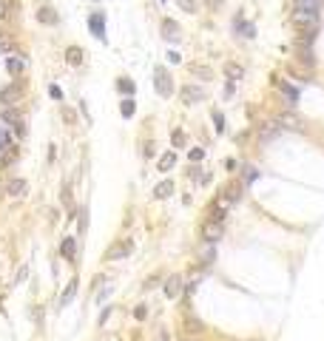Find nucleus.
<instances>
[{"instance_id": "f03ea898", "label": "nucleus", "mask_w": 324, "mask_h": 341, "mask_svg": "<svg viewBox=\"0 0 324 341\" xmlns=\"http://www.w3.org/2000/svg\"><path fill=\"white\" fill-rule=\"evenodd\" d=\"M131 253H134V242H131V239H120L117 244L108 247L105 259H108V261H120V259H128Z\"/></svg>"}, {"instance_id": "0eeeda50", "label": "nucleus", "mask_w": 324, "mask_h": 341, "mask_svg": "<svg viewBox=\"0 0 324 341\" xmlns=\"http://www.w3.org/2000/svg\"><path fill=\"white\" fill-rule=\"evenodd\" d=\"M20 94H23V85H6V88H0V102L3 105H15L17 100H20Z\"/></svg>"}, {"instance_id": "aec40b11", "label": "nucleus", "mask_w": 324, "mask_h": 341, "mask_svg": "<svg viewBox=\"0 0 324 341\" xmlns=\"http://www.w3.org/2000/svg\"><path fill=\"white\" fill-rule=\"evenodd\" d=\"M239 196H242V188H239V185H230V188H227L225 191V202H222V205H233V202H239Z\"/></svg>"}, {"instance_id": "a19ab883", "label": "nucleus", "mask_w": 324, "mask_h": 341, "mask_svg": "<svg viewBox=\"0 0 324 341\" xmlns=\"http://www.w3.org/2000/svg\"><path fill=\"white\" fill-rule=\"evenodd\" d=\"M6 15H9V12H6V0H0V20H3Z\"/></svg>"}, {"instance_id": "20e7f679", "label": "nucleus", "mask_w": 324, "mask_h": 341, "mask_svg": "<svg viewBox=\"0 0 324 341\" xmlns=\"http://www.w3.org/2000/svg\"><path fill=\"white\" fill-rule=\"evenodd\" d=\"M205 97H208V94H205V88H199V85H182V91H179V100H182L185 105H196V102H202Z\"/></svg>"}, {"instance_id": "a211bd4d", "label": "nucleus", "mask_w": 324, "mask_h": 341, "mask_svg": "<svg viewBox=\"0 0 324 341\" xmlns=\"http://www.w3.org/2000/svg\"><path fill=\"white\" fill-rule=\"evenodd\" d=\"M188 71H191L194 77H199V80H211V77H213V71L208 68V65H196V63H191V65H188Z\"/></svg>"}, {"instance_id": "c85d7f7f", "label": "nucleus", "mask_w": 324, "mask_h": 341, "mask_svg": "<svg viewBox=\"0 0 324 341\" xmlns=\"http://www.w3.org/2000/svg\"><path fill=\"white\" fill-rule=\"evenodd\" d=\"M177 6L182 12H188V15H194L196 12V0H177Z\"/></svg>"}, {"instance_id": "f704fd0d", "label": "nucleus", "mask_w": 324, "mask_h": 341, "mask_svg": "<svg viewBox=\"0 0 324 341\" xmlns=\"http://www.w3.org/2000/svg\"><path fill=\"white\" fill-rule=\"evenodd\" d=\"M134 316H137V319L142 321V319H145V316H148V307H145V304H140V307L134 310Z\"/></svg>"}, {"instance_id": "2eb2a0df", "label": "nucleus", "mask_w": 324, "mask_h": 341, "mask_svg": "<svg viewBox=\"0 0 324 341\" xmlns=\"http://www.w3.org/2000/svg\"><path fill=\"white\" fill-rule=\"evenodd\" d=\"M26 191H29L26 179H9V185H6V194L9 196H23Z\"/></svg>"}, {"instance_id": "58836bf2", "label": "nucleus", "mask_w": 324, "mask_h": 341, "mask_svg": "<svg viewBox=\"0 0 324 341\" xmlns=\"http://www.w3.org/2000/svg\"><path fill=\"white\" fill-rule=\"evenodd\" d=\"M205 3H208V9H213V12H216V9L222 6V0H205Z\"/></svg>"}, {"instance_id": "39448f33", "label": "nucleus", "mask_w": 324, "mask_h": 341, "mask_svg": "<svg viewBox=\"0 0 324 341\" xmlns=\"http://www.w3.org/2000/svg\"><path fill=\"white\" fill-rule=\"evenodd\" d=\"M202 239H205L208 244L219 242V239H222V222H216V219L205 222V225H202Z\"/></svg>"}, {"instance_id": "ea45409f", "label": "nucleus", "mask_w": 324, "mask_h": 341, "mask_svg": "<svg viewBox=\"0 0 324 341\" xmlns=\"http://www.w3.org/2000/svg\"><path fill=\"white\" fill-rule=\"evenodd\" d=\"M157 281H160V276H151V279H148V281H145V290H148V287H154Z\"/></svg>"}, {"instance_id": "37998d69", "label": "nucleus", "mask_w": 324, "mask_h": 341, "mask_svg": "<svg viewBox=\"0 0 324 341\" xmlns=\"http://www.w3.org/2000/svg\"><path fill=\"white\" fill-rule=\"evenodd\" d=\"M0 188H3V185H0Z\"/></svg>"}, {"instance_id": "cd10ccee", "label": "nucleus", "mask_w": 324, "mask_h": 341, "mask_svg": "<svg viewBox=\"0 0 324 341\" xmlns=\"http://www.w3.org/2000/svg\"><path fill=\"white\" fill-rule=\"evenodd\" d=\"M9 148H12V137H9V131L6 128H0V154L9 151Z\"/></svg>"}, {"instance_id": "393cba45", "label": "nucleus", "mask_w": 324, "mask_h": 341, "mask_svg": "<svg viewBox=\"0 0 324 341\" xmlns=\"http://www.w3.org/2000/svg\"><path fill=\"white\" fill-rule=\"evenodd\" d=\"M279 131H282L279 125H270V128H264V125H262V131H259V140H262V142H267V140H273V137L279 134Z\"/></svg>"}, {"instance_id": "c9c22d12", "label": "nucleus", "mask_w": 324, "mask_h": 341, "mask_svg": "<svg viewBox=\"0 0 324 341\" xmlns=\"http://www.w3.org/2000/svg\"><path fill=\"white\" fill-rule=\"evenodd\" d=\"M174 142H177V145H185V134H182V131L174 134Z\"/></svg>"}, {"instance_id": "b1692460", "label": "nucleus", "mask_w": 324, "mask_h": 341, "mask_svg": "<svg viewBox=\"0 0 324 341\" xmlns=\"http://www.w3.org/2000/svg\"><path fill=\"white\" fill-rule=\"evenodd\" d=\"M134 111H137V102H134V100H122V102H120V114H122V117H134Z\"/></svg>"}, {"instance_id": "f3484780", "label": "nucleus", "mask_w": 324, "mask_h": 341, "mask_svg": "<svg viewBox=\"0 0 324 341\" xmlns=\"http://www.w3.org/2000/svg\"><path fill=\"white\" fill-rule=\"evenodd\" d=\"M171 194H174V182H171V179H165V182H160V185L154 188V196H157V199H168Z\"/></svg>"}, {"instance_id": "ddd939ff", "label": "nucleus", "mask_w": 324, "mask_h": 341, "mask_svg": "<svg viewBox=\"0 0 324 341\" xmlns=\"http://www.w3.org/2000/svg\"><path fill=\"white\" fill-rule=\"evenodd\" d=\"M182 290H185V287H182V276H171L165 281V296H168V299H177Z\"/></svg>"}, {"instance_id": "2f4dec72", "label": "nucleus", "mask_w": 324, "mask_h": 341, "mask_svg": "<svg viewBox=\"0 0 324 341\" xmlns=\"http://www.w3.org/2000/svg\"><path fill=\"white\" fill-rule=\"evenodd\" d=\"M188 157H191V162H199V160L205 157V151H202V148H191V151H188Z\"/></svg>"}, {"instance_id": "7c9ffc66", "label": "nucleus", "mask_w": 324, "mask_h": 341, "mask_svg": "<svg viewBox=\"0 0 324 341\" xmlns=\"http://www.w3.org/2000/svg\"><path fill=\"white\" fill-rule=\"evenodd\" d=\"M296 9H319V0H296Z\"/></svg>"}, {"instance_id": "a878e982", "label": "nucleus", "mask_w": 324, "mask_h": 341, "mask_svg": "<svg viewBox=\"0 0 324 341\" xmlns=\"http://www.w3.org/2000/svg\"><path fill=\"white\" fill-rule=\"evenodd\" d=\"M117 88H120L122 94H134V82H131L128 77H120V80H117Z\"/></svg>"}, {"instance_id": "1a4fd4ad", "label": "nucleus", "mask_w": 324, "mask_h": 341, "mask_svg": "<svg viewBox=\"0 0 324 341\" xmlns=\"http://www.w3.org/2000/svg\"><path fill=\"white\" fill-rule=\"evenodd\" d=\"M6 71H9V74H15V77H20V74L26 71V60H23L20 54H12V57H6Z\"/></svg>"}, {"instance_id": "72a5a7b5", "label": "nucleus", "mask_w": 324, "mask_h": 341, "mask_svg": "<svg viewBox=\"0 0 324 341\" xmlns=\"http://www.w3.org/2000/svg\"><path fill=\"white\" fill-rule=\"evenodd\" d=\"M49 94H51V100H60V102H63V91H60L57 85H49Z\"/></svg>"}, {"instance_id": "473e14b6", "label": "nucleus", "mask_w": 324, "mask_h": 341, "mask_svg": "<svg viewBox=\"0 0 324 341\" xmlns=\"http://www.w3.org/2000/svg\"><path fill=\"white\" fill-rule=\"evenodd\" d=\"M188 333H202V321H194V319H188Z\"/></svg>"}, {"instance_id": "79ce46f5", "label": "nucleus", "mask_w": 324, "mask_h": 341, "mask_svg": "<svg viewBox=\"0 0 324 341\" xmlns=\"http://www.w3.org/2000/svg\"><path fill=\"white\" fill-rule=\"evenodd\" d=\"M162 3H165V0H162Z\"/></svg>"}, {"instance_id": "412c9836", "label": "nucleus", "mask_w": 324, "mask_h": 341, "mask_svg": "<svg viewBox=\"0 0 324 341\" xmlns=\"http://www.w3.org/2000/svg\"><path fill=\"white\" fill-rule=\"evenodd\" d=\"M74 250H77V242L68 236V239H63V244H60V253H63L65 259H74Z\"/></svg>"}, {"instance_id": "5701e85b", "label": "nucleus", "mask_w": 324, "mask_h": 341, "mask_svg": "<svg viewBox=\"0 0 324 341\" xmlns=\"http://www.w3.org/2000/svg\"><path fill=\"white\" fill-rule=\"evenodd\" d=\"M236 29H239V32H244V37H247V40H250V37H256V29H253L250 23H244L242 17H236Z\"/></svg>"}, {"instance_id": "bb28decb", "label": "nucleus", "mask_w": 324, "mask_h": 341, "mask_svg": "<svg viewBox=\"0 0 324 341\" xmlns=\"http://www.w3.org/2000/svg\"><path fill=\"white\" fill-rule=\"evenodd\" d=\"M213 131L216 134H225V117L219 111H213Z\"/></svg>"}, {"instance_id": "f8f14e48", "label": "nucleus", "mask_w": 324, "mask_h": 341, "mask_svg": "<svg viewBox=\"0 0 324 341\" xmlns=\"http://www.w3.org/2000/svg\"><path fill=\"white\" fill-rule=\"evenodd\" d=\"M222 71H225V77L230 82H239L244 77V68L239 63H225V65H222Z\"/></svg>"}, {"instance_id": "c756f323", "label": "nucleus", "mask_w": 324, "mask_h": 341, "mask_svg": "<svg viewBox=\"0 0 324 341\" xmlns=\"http://www.w3.org/2000/svg\"><path fill=\"white\" fill-rule=\"evenodd\" d=\"M12 51V40H9V34L0 32V54H9Z\"/></svg>"}, {"instance_id": "f257e3e1", "label": "nucleus", "mask_w": 324, "mask_h": 341, "mask_svg": "<svg viewBox=\"0 0 324 341\" xmlns=\"http://www.w3.org/2000/svg\"><path fill=\"white\" fill-rule=\"evenodd\" d=\"M319 20H322L319 9H296L290 15V23L296 29H302V32H316L319 29Z\"/></svg>"}, {"instance_id": "dca6fc26", "label": "nucleus", "mask_w": 324, "mask_h": 341, "mask_svg": "<svg viewBox=\"0 0 324 341\" xmlns=\"http://www.w3.org/2000/svg\"><path fill=\"white\" fill-rule=\"evenodd\" d=\"M174 165H177V154H174V151H168V154H162V157H160V165H157V168H160L162 174H168Z\"/></svg>"}, {"instance_id": "4c0bfd02", "label": "nucleus", "mask_w": 324, "mask_h": 341, "mask_svg": "<svg viewBox=\"0 0 324 341\" xmlns=\"http://www.w3.org/2000/svg\"><path fill=\"white\" fill-rule=\"evenodd\" d=\"M108 316H111V307H105L102 313H100V324H105V319H108Z\"/></svg>"}, {"instance_id": "9b49d317", "label": "nucleus", "mask_w": 324, "mask_h": 341, "mask_svg": "<svg viewBox=\"0 0 324 341\" xmlns=\"http://www.w3.org/2000/svg\"><path fill=\"white\" fill-rule=\"evenodd\" d=\"M37 20H40L43 26H57V23H60V17L54 15V9H49V6H40V9H37Z\"/></svg>"}, {"instance_id": "6e6552de", "label": "nucleus", "mask_w": 324, "mask_h": 341, "mask_svg": "<svg viewBox=\"0 0 324 341\" xmlns=\"http://www.w3.org/2000/svg\"><path fill=\"white\" fill-rule=\"evenodd\" d=\"M276 125H279V128L284 131H302V120H299V117H296V114H279V117H276Z\"/></svg>"}, {"instance_id": "4be33fe9", "label": "nucleus", "mask_w": 324, "mask_h": 341, "mask_svg": "<svg viewBox=\"0 0 324 341\" xmlns=\"http://www.w3.org/2000/svg\"><path fill=\"white\" fill-rule=\"evenodd\" d=\"M74 293H77V281H68V287H65V293L60 296V307H65L71 299H74Z\"/></svg>"}, {"instance_id": "6ab92c4d", "label": "nucleus", "mask_w": 324, "mask_h": 341, "mask_svg": "<svg viewBox=\"0 0 324 341\" xmlns=\"http://www.w3.org/2000/svg\"><path fill=\"white\" fill-rule=\"evenodd\" d=\"M65 60H68V65H82V60H85V54H82V49H77V46H71V49L65 51Z\"/></svg>"}, {"instance_id": "9d476101", "label": "nucleus", "mask_w": 324, "mask_h": 341, "mask_svg": "<svg viewBox=\"0 0 324 341\" xmlns=\"http://www.w3.org/2000/svg\"><path fill=\"white\" fill-rule=\"evenodd\" d=\"M276 88L284 94V100H287V105H296V100H299V88H293L290 82L284 80H276Z\"/></svg>"}, {"instance_id": "4468645a", "label": "nucleus", "mask_w": 324, "mask_h": 341, "mask_svg": "<svg viewBox=\"0 0 324 341\" xmlns=\"http://www.w3.org/2000/svg\"><path fill=\"white\" fill-rule=\"evenodd\" d=\"M162 37L171 40V43H177L179 40V26L174 23V20H162Z\"/></svg>"}, {"instance_id": "7ed1b4c3", "label": "nucleus", "mask_w": 324, "mask_h": 341, "mask_svg": "<svg viewBox=\"0 0 324 341\" xmlns=\"http://www.w3.org/2000/svg\"><path fill=\"white\" fill-rule=\"evenodd\" d=\"M154 85H157V94H160V97H171V94H174L171 77H168V71H165L162 65H157V68H154Z\"/></svg>"}, {"instance_id": "e433bc0d", "label": "nucleus", "mask_w": 324, "mask_h": 341, "mask_svg": "<svg viewBox=\"0 0 324 341\" xmlns=\"http://www.w3.org/2000/svg\"><path fill=\"white\" fill-rule=\"evenodd\" d=\"M63 117H65V122H74V111L71 108H63Z\"/></svg>"}, {"instance_id": "423d86ee", "label": "nucleus", "mask_w": 324, "mask_h": 341, "mask_svg": "<svg viewBox=\"0 0 324 341\" xmlns=\"http://www.w3.org/2000/svg\"><path fill=\"white\" fill-rule=\"evenodd\" d=\"M88 29H91V34L97 40H105V15L102 12H94V15L88 17Z\"/></svg>"}]
</instances>
